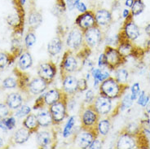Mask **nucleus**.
Here are the masks:
<instances>
[{"label": "nucleus", "instance_id": "42", "mask_svg": "<svg viewBox=\"0 0 150 149\" xmlns=\"http://www.w3.org/2000/svg\"><path fill=\"white\" fill-rule=\"evenodd\" d=\"M138 101H137V103H138V105H139L140 106H142V107H145L148 104V102L149 100V95H147L146 93H145V91H141L140 94H139V95L138 96Z\"/></svg>", "mask_w": 150, "mask_h": 149}, {"label": "nucleus", "instance_id": "55", "mask_svg": "<svg viewBox=\"0 0 150 149\" xmlns=\"http://www.w3.org/2000/svg\"><path fill=\"white\" fill-rule=\"evenodd\" d=\"M4 144V139L2 138H0V148H2Z\"/></svg>", "mask_w": 150, "mask_h": 149}, {"label": "nucleus", "instance_id": "18", "mask_svg": "<svg viewBox=\"0 0 150 149\" xmlns=\"http://www.w3.org/2000/svg\"><path fill=\"white\" fill-rule=\"evenodd\" d=\"M23 101H24V99L21 94L12 92V93L8 94L6 98L5 103L11 110H16L23 105Z\"/></svg>", "mask_w": 150, "mask_h": 149}, {"label": "nucleus", "instance_id": "24", "mask_svg": "<svg viewBox=\"0 0 150 149\" xmlns=\"http://www.w3.org/2000/svg\"><path fill=\"white\" fill-rule=\"evenodd\" d=\"M33 65V58L29 52H24L19 57L18 67L21 71H25L30 68Z\"/></svg>", "mask_w": 150, "mask_h": 149}, {"label": "nucleus", "instance_id": "27", "mask_svg": "<svg viewBox=\"0 0 150 149\" xmlns=\"http://www.w3.org/2000/svg\"><path fill=\"white\" fill-rule=\"evenodd\" d=\"M91 75L92 78L96 80H98L99 82L101 83L105 79L109 78L110 77L109 73L106 70L105 68H94L91 71Z\"/></svg>", "mask_w": 150, "mask_h": 149}, {"label": "nucleus", "instance_id": "56", "mask_svg": "<svg viewBox=\"0 0 150 149\" xmlns=\"http://www.w3.org/2000/svg\"><path fill=\"white\" fill-rule=\"evenodd\" d=\"M149 80H150V72H149Z\"/></svg>", "mask_w": 150, "mask_h": 149}, {"label": "nucleus", "instance_id": "14", "mask_svg": "<svg viewBox=\"0 0 150 149\" xmlns=\"http://www.w3.org/2000/svg\"><path fill=\"white\" fill-rule=\"evenodd\" d=\"M96 25L100 27L108 26L112 22V13L105 8H99L94 11Z\"/></svg>", "mask_w": 150, "mask_h": 149}, {"label": "nucleus", "instance_id": "34", "mask_svg": "<svg viewBox=\"0 0 150 149\" xmlns=\"http://www.w3.org/2000/svg\"><path fill=\"white\" fill-rule=\"evenodd\" d=\"M2 86L6 89H14L16 86H18V82L12 77H8L3 80Z\"/></svg>", "mask_w": 150, "mask_h": 149}, {"label": "nucleus", "instance_id": "37", "mask_svg": "<svg viewBox=\"0 0 150 149\" xmlns=\"http://www.w3.org/2000/svg\"><path fill=\"white\" fill-rule=\"evenodd\" d=\"M96 94L93 91V90H86V94H85V98H84V103L86 105H92L94 100L96 99Z\"/></svg>", "mask_w": 150, "mask_h": 149}, {"label": "nucleus", "instance_id": "38", "mask_svg": "<svg viewBox=\"0 0 150 149\" xmlns=\"http://www.w3.org/2000/svg\"><path fill=\"white\" fill-rule=\"evenodd\" d=\"M11 56L8 55L7 53L0 52V69H4V68L10 63Z\"/></svg>", "mask_w": 150, "mask_h": 149}, {"label": "nucleus", "instance_id": "17", "mask_svg": "<svg viewBox=\"0 0 150 149\" xmlns=\"http://www.w3.org/2000/svg\"><path fill=\"white\" fill-rule=\"evenodd\" d=\"M36 141L38 144L42 148H48L52 146L54 136L50 131H40L36 134Z\"/></svg>", "mask_w": 150, "mask_h": 149}, {"label": "nucleus", "instance_id": "45", "mask_svg": "<svg viewBox=\"0 0 150 149\" xmlns=\"http://www.w3.org/2000/svg\"><path fill=\"white\" fill-rule=\"evenodd\" d=\"M98 67L100 68H108V62L105 56V53H102L98 58Z\"/></svg>", "mask_w": 150, "mask_h": 149}, {"label": "nucleus", "instance_id": "5", "mask_svg": "<svg viewBox=\"0 0 150 149\" xmlns=\"http://www.w3.org/2000/svg\"><path fill=\"white\" fill-rule=\"evenodd\" d=\"M84 36V46L89 48L96 47L100 44L103 38V34L100 28L97 25L91 27L83 32Z\"/></svg>", "mask_w": 150, "mask_h": 149}, {"label": "nucleus", "instance_id": "43", "mask_svg": "<svg viewBox=\"0 0 150 149\" xmlns=\"http://www.w3.org/2000/svg\"><path fill=\"white\" fill-rule=\"evenodd\" d=\"M88 89V81L85 78L78 80V92H84Z\"/></svg>", "mask_w": 150, "mask_h": 149}, {"label": "nucleus", "instance_id": "3", "mask_svg": "<svg viewBox=\"0 0 150 149\" xmlns=\"http://www.w3.org/2000/svg\"><path fill=\"white\" fill-rule=\"evenodd\" d=\"M67 95L57 103L49 106V111L53 120V125H59L67 117Z\"/></svg>", "mask_w": 150, "mask_h": 149}, {"label": "nucleus", "instance_id": "33", "mask_svg": "<svg viewBox=\"0 0 150 149\" xmlns=\"http://www.w3.org/2000/svg\"><path fill=\"white\" fill-rule=\"evenodd\" d=\"M25 46L26 49H29L30 47H32L37 41V37L36 35L34 34L33 31H29L25 37Z\"/></svg>", "mask_w": 150, "mask_h": 149}, {"label": "nucleus", "instance_id": "31", "mask_svg": "<svg viewBox=\"0 0 150 149\" xmlns=\"http://www.w3.org/2000/svg\"><path fill=\"white\" fill-rule=\"evenodd\" d=\"M7 22L9 25L15 28H18L21 25V16L19 13L11 14L7 18Z\"/></svg>", "mask_w": 150, "mask_h": 149}, {"label": "nucleus", "instance_id": "32", "mask_svg": "<svg viewBox=\"0 0 150 149\" xmlns=\"http://www.w3.org/2000/svg\"><path fill=\"white\" fill-rule=\"evenodd\" d=\"M30 112H31V108L30 106L22 105L20 108L15 110L14 116L17 118H22V117H25L27 115H29Z\"/></svg>", "mask_w": 150, "mask_h": 149}, {"label": "nucleus", "instance_id": "49", "mask_svg": "<svg viewBox=\"0 0 150 149\" xmlns=\"http://www.w3.org/2000/svg\"><path fill=\"white\" fill-rule=\"evenodd\" d=\"M129 16H130V10H129L128 8H125V9H123V11H122V16H123V18H128Z\"/></svg>", "mask_w": 150, "mask_h": 149}, {"label": "nucleus", "instance_id": "25", "mask_svg": "<svg viewBox=\"0 0 150 149\" xmlns=\"http://www.w3.org/2000/svg\"><path fill=\"white\" fill-rule=\"evenodd\" d=\"M23 126L25 127L29 131H30L32 133L36 132L39 128V124L38 121L37 116L30 113L29 115L25 117V120L23 121Z\"/></svg>", "mask_w": 150, "mask_h": 149}, {"label": "nucleus", "instance_id": "39", "mask_svg": "<svg viewBox=\"0 0 150 149\" xmlns=\"http://www.w3.org/2000/svg\"><path fill=\"white\" fill-rule=\"evenodd\" d=\"M132 104H133V100H131V95H128V94L126 95L122 101V103H121V111H124L125 109L129 108L132 105Z\"/></svg>", "mask_w": 150, "mask_h": 149}, {"label": "nucleus", "instance_id": "13", "mask_svg": "<svg viewBox=\"0 0 150 149\" xmlns=\"http://www.w3.org/2000/svg\"><path fill=\"white\" fill-rule=\"evenodd\" d=\"M62 90L68 96H73L78 92V79L74 76L67 74L63 77Z\"/></svg>", "mask_w": 150, "mask_h": 149}, {"label": "nucleus", "instance_id": "50", "mask_svg": "<svg viewBox=\"0 0 150 149\" xmlns=\"http://www.w3.org/2000/svg\"><path fill=\"white\" fill-rule=\"evenodd\" d=\"M133 4H134V0H126L125 1V6L127 8H131Z\"/></svg>", "mask_w": 150, "mask_h": 149}, {"label": "nucleus", "instance_id": "40", "mask_svg": "<svg viewBox=\"0 0 150 149\" xmlns=\"http://www.w3.org/2000/svg\"><path fill=\"white\" fill-rule=\"evenodd\" d=\"M11 109L8 108V106L6 105V103H0V119H4L10 115Z\"/></svg>", "mask_w": 150, "mask_h": 149}, {"label": "nucleus", "instance_id": "26", "mask_svg": "<svg viewBox=\"0 0 150 149\" xmlns=\"http://www.w3.org/2000/svg\"><path fill=\"white\" fill-rule=\"evenodd\" d=\"M111 128V124L109 119H100L98 121L96 124V129L99 135L100 136H106L109 133Z\"/></svg>", "mask_w": 150, "mask_h": 149}, {"label": "nucleus", "instance_id": "54", "mask_svg": "<svg viewBox=\"0 0 150 149\" xmlns=\"http://www.w3.org/2000/svg\"><path fill=\"white\" fill-rule=\"evenodd\" d=\"M145 108H146L147 112H149V113H150V100H149V102H148V104H147V105H146V106H145Z\"/></svg>", "mask_w": 150, "mask_h": 149}, {"label": "nucleus", "instance_id": "35", "mask_svg": "<svg viewBox=\"0 0 150 149\" xmlns=\"http://www.w3.org/2000/svg\"><path fill=\"white\" fill-rule=\"evenodd\" d=\"M117 50L120 52L121 55L125 57V56H127L131 54V51H132V47L128 42H122V43H121Z\"/></svg>", "mask_w": 150, "mask_h": 149}, {"label": "nucleus", "instance_id": "48", "mask_svg": "<svg viewBox=\"0 0 150 149\" xmlns=\"http://www.w3.org/2000/svg\"><path fill=\"white\" fill-rule=\"evenodd\" d=\"M102 148V143L100 139H98V138H96L93 141V143H91V145L90 146L89 149H100Z\"/></svg>", "mask_w": 150, "mask_h": 149}, {"label": "nucleus", "instance_id": "28", "mask_svg": "<svg viewBox=\"0 0 150 149\" xmlns=\"http://www.w3.org/2000/svg\"><path fill=\"white\" fill-rule=\"evenodd\" d=\"M75 123H76V118L74 116H70L68 119L67 122L64 126L62 132V136L64 138H69L74 133V128Z\"/></svg>", "mask_w": 150, "mask_h": 149}, {"label": "nucleus", "instance_id": "4", "mask_svg": "<svg viewBox=\"0 0 150 149\" xmlns=\"http://www.w3.org/2000/svg\"><path fill=\"white\" fill-rule=\"evenodd\" d=\"M66 45L70 51H79L82 46H84V36L83 31L76 27L69 32L66 38Z\"/></svg>", "mask_w": 150, "mask_h": 149}, {"label": "nucleus", "instance_id": "7", "mask_svg": "<svg viewBox=\"0 0 150 149\" xmlns=\"http://www.w3.org/2000/svg\"><path fill=\"white\" fill-rule=\"evenodd\" d=\"M82 130L83 131L79 133L77 138L78 145L81 148H89L94 140L99 135L97 129L96 128V129H82Z\"/></svg>", "mask_w": 150, "mask_h": 149}, {"label": "nucleus", "instance_id": "6", "mask_svg": "<svg viewBox=\"0 0 150 149\" xmlns=\"http://www.w3.org/2000/svg\"><path fill=\"white\" fill-rule=\"evenodd\" d=\"M79 68V62L77 60L76 56H74L73 52L69 50L68 52L64 53V57L61 61L60 64V71H61V76L69 74L72 73H74Z\"/></svg>", "mask_w": 150, "mask_h": 149}, {"label": "nucleus", "instance_id": "52", "mask_svg": "<svg viewBox=\"0 0 150 149\" xmlns=\"http://www.w3.org/2000/svg\"><path fill=\"white\" fill-rule=\"evenodd\" d=\"M145 32H146V34L150 37V24H149V25L145 27Z\"/></svg>", "mask_w": 150, "mask_h": 149}, {"label": "nucleus", "instance_id": "1", "mask_svg": "<svg viewBox=\"0 0 150 149\" xmlns=\"http://www.w3.org/2000/svg\"><path fill=\"white\" fill-rule=\"evenodd\" d=\"M122 86L120 83L117 82L116 79L109 77V78L105 79V81L100 85V94L106 97H109L111 100L116 99L120 96L122 93Z\"/></svg>", "mask_w": 150, "mask_h": 149}, {"label": "nucleus", "instance_id": "22", "mask_svg": "<svg viewBox=\"0 0 150 149\" xmlns=\"http://www.w3.org/2000/svg\"><path fill=\"white\" fill-rule=\"evenodd\" d=\"M31 134H32L31 131H29L25 127H22V128L18 129L14 133L12 139L16 144H23L29 140Z\"/></svg>", "mask_w": 150, "mask_h": 149}, {"label": "nucleus", "instance_id": "36", "mask_svg": "<svg viewBox=\"0 0 150 149\" xmlns=\"http://www.w3.org/2000/svg\"><path fill=\"white\" fill-rule=\"evenodd\" d=\"M5 126H7L8 131L13 130L16 126V120L15 116H8L7 117H5L3 119Z\"/></svg>", "mask_w": 150, "mask_h": 149}, {"label": "nucleus", "instance_id": "23", "mask_svg": "<svg viewBox=\"0 0 150 149\" xmlns=\"http://www.w3.org/2000/svg\"><path fill=\"white\" fill-rule=\"evenodd\" d=\"M124 33L126 37L131 39V40H136L140 35V31H139V27L135 23L128 22L126 24L124 27Z\"/></svg>", "mask_w": 150, "mask_h": 149}, {"label": "nucleus", "instance_id": "47", "mask_svg": "<svg viewBox=\"0 0 150 149\" xmlns=\"http://www.w3.org/2000/svg\"><path fill=\"white\" fill-rule=\"evenodd\" d=\"M76 9L78 10L79 12H80V14H81V13H84V12H86V11H88L87 6H86V4H85L84 2H83V1H80L79 4H77Z\"/></svg>", "mask_w": 150, "mask_h": 149}, {"label": "nucleus", "instance_id": "2", "mask_svg": "<svg viewBox=\"0 0 150 149\" xmlns=\"http://www.w3.org/2000/svg\"><path fill=\"white\" fill-rule=\"evenodd\" d=\"M100 117L91 105H86L81 112L82 129H96Z\"/></svg>", "mask_w": 150, "mask_h": 149}, {"label": "nucleus", "instance_id": "11", "mask_svg": "<svg viewBox=\"0 0 150 149\" xmlns=\"http://www.w3.org/2000/svg\"><path fill=\"white\" fill-rule=\"evenodd\" d=\"M49 83L46 82L44 79L41 78L40 77H38L29 82L26 87L29 93L34 95H39L45 91Z\"/></svg>", "mask_w": 150, "mask_h": 149}, {"label": "nucleus", "instance_id": "10", "mask_svg": "<svg viewBox=\"0 0 150 149\" xmlns=\"http://www.w3.org/2000/svg\"><path fill=\"white\" fill-rule=\"evenodd\" d=\"M56 66L52 62L41 64L38 68V75L41 78L44 79L47 83H51L56 75Z\"/></svg>", "mask_w": 150, "mask_h": 149}, {"label": "nucleus", "instance_id": "46", "mask_svg": "<svg viewBox=\"0 0 150 149\" xmlns=\"http://www.w3.org/2000/svg\"><path fill=\"white\" fill-rule=\"evenodd\" d=\"M80 1L81 0H64L66 9L70 11H74V9H76V6Z\"/></svg>", "mask_w": 150, "mask_h": 149}, {"label": "nucleus", "instance_id": "12", "mask_svg": "<svg viewBox=\"0 0 150 149\" xmlns=\"http://www.w3.org/2000/svg\"><path fill=\"white\" fill-rule=\"evenodd\" d=\"M105 55L108 62V68H114L120 65L123 56H122L117 49L113 48L111 47H107L105 51Z\"/></svg>", "mask_w": 150, "mask_h": 149}, {"label": "nucleus", "instance_id": "44", "mask_svg": "<svg viewBox=\"0 0 150 149\" xmlns=\"http://www.w3.org/2000/svg\"><path fill=\"white\" fill-rule=\"evenodd\" d=\"M46 106L45 102H44V94L40 95L38 97V99L35 101V104L34 105V109H42Z\"/></svg>", "mask_w": 150, "mask_h": 149}, {"label": "nucleus", "instance_id": "19", "mask_svg": "<svg viewBox=\"0 0 150 149\" xmlns=\"http://www.w3.org/2000/svg\"><path fill=\"white\" fill-rule=\"evenodd\" d=\"M47 52L52 56L59 55L63 49V41L60 37L56 36L53 37L47 44Z\"/></svg>", "mask_w": 150, "mask_h": 149}, {"label": "nucleus", "instance_id": "16", "mask_svg": "<svg viewBox=\"0 0 150 149\" xmlns=\"http://www.w3.org/2000/svg\"><path fill=\"white\" fill-rule=\"evenodd\" d=\"M66 94L63 92L62 90L52 89L44 93V102L46 106H51L57 103L58 101L61 100Z\"/></svg>", "mask_w": 150, "mask_h": 149}, {"label": "nucleus", "instance_id": "21", "mask_svg": "<svg viewBox=\"0 0 150 149\" xmlns=\"http://www.w3.org/2000/svg\"><path fill=\"white\" fill-rule=\"evenodd\" d=\"M42 23V16L36 9L31 10L28 16V25L32 30H35Z\"/></svg>", "mask_w": 150, "mask_h": 149}, {"label": "nucleus", "instance_id": "8", "mask_svg": "<svg viewBox=\"0 0 150 149\" xmlns=\"http://www.w3.org/2000/svg\"><path fill=\"white\" fill-rule=\"evenodd\" d=\"M93 108L96 111L100 117L106 116L109 114L112 109V101L109 97H106L103 95H99L96 97L93 104Z\"/></svg>", "mask_w": 150, "mask_h": 149}, {"label": "nucleus", "instance_id": "41", "mask_svg": "<svg viewBox=\"0 0 150 149\" xmlns=\"http://www.w3.org/2000/svg\"><path fill=\"white\" fill-rule=\"evenodd\" d=\"M140 92H141L140 91V86H139V84L138 82H135V83L133 84V86H131V100L133 101L135 100L139 95Z\"/></svg>", "mask_w": 150, "mask_h": 149}, {"label": "nucleus", "instance_id": "29", "mask_svg": "<svg viewBox=\"0 0 150 149\" xmlns=\"http://www.w3.org/2000/svg\"><path fill=\"white\" fill-rule=\"evenodd\" d=\"M144 4L142 0H134V4L131 7V14L133 16L140 15L144 10Z\"/></svg>", "mask_w": 150, "mask_h": 149}, {"label": "nucleus", "instance_id": "20", "mask_svg": "<svg viewBox=\"0 0 150 149\" xmlns=\"http://www.w3.org/2000/svg\"><path fill=\"white\" fill-rule=\"evenodd\" d=\"M37 119L39 124V126L43 127V128H47L49 127L50 126L53 125V120L51 115V112L48 110L46 109H41L39 112H38Z\"/></svg>", "mask_w": 150, "mask_h": 149}, {"label": "nucleus", "instance_id": "9", "mask_svg": "<svg viewBox=\"0 0 150 149\" xmlns=\"http://www.w3.org/2000/svg\"><path fill=\"white\" fill-rule=\"evenodd\" d=\"M75 24L83 32L91 27L96 25V21L95 18V13L91 10H88L84 13H81L77 16L75 20Z\"/></svg>", "mask_w": 150, "mask_h": 149}, {"label": "nucleus", "instance_id": "15", "mask_svg": "<svg viewBox=\"0 0 150 149\" xmlns=\"http://www.w3.org/2000/svg\"><path fill=\"white\" fill-rule=\"evenodd\" d=\"M117 148L119 149H133L136 148V140L133 134L129 133L121 134L117 143Z\"/></svg>", "mask_w": 150, "mask_h": 149}, {"label": "nucleus", "instance_id": "51", "mask_svg": "<svg viewBox=\"0 0 150 149\" xmlns=\"http://www.w3.org/2000/svg\"><path fill=\"white\" fill-rule=\"evenodd\" d=\"M144 134L146 136L147 138L150 139V131H149L148 129H144Z\"/></svg>", "mask_w": 150, "mask_h": 149}, {"label": "nucleus", "instance_id": "53", "mask_svg": "<svg viewBox=\"0 0 150 149\" xmlns=\"http://www.w3.org/2000/svg\"><path fill=\"white\" fill-rule=\"evenodd\" d=\"M26 2H27V0H18V3L19 4L21 5V7H23L25 4H26Z\"/></svg>", "mask_w": 150, "mask_h": 149}, {"label": "nucleus", "instance_id": "30", "mask_svg": "<svg viewBox=\"0 0 150 149\" xmlns=\"http://www.w3.org/2000/svg\"><path fill=\"white\" fill-rule=\"evenodd\" d=\"M128 77H129V73H128L127 70H126L124 68H120V69L117 70L116 73H115V79L118 83H120L121 85H124L125 83H127Z\"/></svg>", "mask_w": 150, "mask_h": 149}]
</instances>
